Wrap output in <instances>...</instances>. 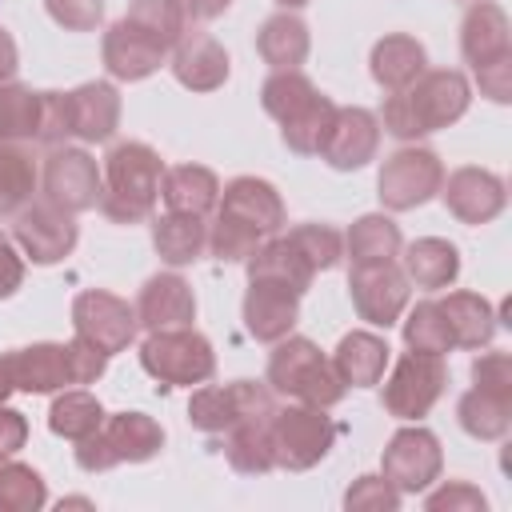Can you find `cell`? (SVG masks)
Returning <instances> with one entry per match:
<instances>
[{"label": "cell", "mask_w": 512, "mask_h": 512, "mask_svg": "<svg viewBox=\"0 0 512 512\" xmlns=\"http://www.w3.org/2000/svg\"><path fill=\"white\" fill-rule=\"evenodd\" d=\"M184 28L188 20L176 0H132L128 16L116 20L100 40L104 68L116 80H144L172 56Z\"/></svg>", "instance_id": "1"}, {"label": "cell", "mask_w": 512, "mask_h": 512, "mask_svg": "<svg viewBox=\"0 0 512 512\" xmlns=\"http://www.w3.org/2000/svg\"><path fill=\"white\" fill-rule=\"evenodd\" d=\"M280 228H284L280 192L260 176H236L220 188L216 220L208 224V252L220 264H240Z\"/></svg>", "instance_id": "2"}, {"label": "cell", "mask_w": 512, "mask_h": 512, "mask_svg": "<svg viewBox=\"0 0 512 512\" xmlns=\"http://www.w3.org/2000/svg\"><path fill=\"white\" fill-rule=\"evenodd\" d=\"M468 100H472V88H468L464 72H456V68H424L408 88L388 92L380 124L396 140H416L424 132L456 124L468 112Z\"/></svg>", "instance_id": "3"}, {"label": "cell", "mask_w": 512, "mask_h": 512, "mask_svg": "<svg viewBox=\"0 0 512 512\" xmlns=\"http://www.w3.org/2000/svg\"><path fill=\"white\" fill-rule=\"evenodd\" d=\"M160 176H164V160L156 148H148L144 140H124L104 156L100 180V212L112 224H140L152 216L156 200H160Z\"/></svg>", "instance_id": "4"}, {"label": "cell", "mask_w": 512, "mask_h": 512, "mask_svg": "<svg viewBox=\"0 0 512 512\" xmlns=\"http://www.w3.org/2000/svg\"><path fill=\"white\" fill-rule=\"evenodd\" d=\"M12 384L20 392H56L68 384H92L104 376L108 356L100 348H92L88 340L72 336L68 344H28V348H12L4 352Z\"/></svg>", "instance_id": "5"}, {"label": "cell", "mask_w": 512, "mask_h": 512, "mask_svg": "<svg viewBox=\"0 0 512 512\" xmlns=\"http://www.w3.org/2000/svg\"><path fill=\"white\" fill-rule=\"evenodd\" d=\"M268 388L288 400L316 404V408H332L344 396V384H340L332 360L308 336L276 340V348L268 356Z\"/></svg>", "instance_id": "6"}, {"label": "cell", "mask_w": 512, "mask_h": 512, "mask_svg": "<svg viewBox=\"0 0 512 512\" xmlns=\"http://www.w3.org/2000/svg\"><path fill=\"white\" fill-rule=\"evenodd\" d=\"M164 448V428L148 412H112L100 428L76 440V464L84 472H108L116 464H144Z\"/></svg>", "instance_id": "7"}, {"label": "cell", "mask_w": 512, "mask_h": 512, "mask_svg": "<svg viewBox=\"0 0 512 512\" xmlns=\"http://www.w3.org/2000/svg\"><path fill=\"white\" fill-rule=\"evenodd\" d=\"M140 368L164 388H192L212 380L216 352L192 324L160 328V332H148V340L140 344Z\"/></svg>", "instance_id": "8"}, {"label": "cell", "mask_w": 512, "mask_h": 512, "mask_svg": "<svg viewBox=\"0 0 512 512\" xmlns=\"http://www.w3.org/2000/svg\"><path fill=\"white\" fill-rule=\"evenodd\" d=\"M336 444V424L324 408L316 404H288L272 412V452L276 468L288 472H308L316 468Z\"/></svg>", "instance_id": "9"}, {"label": "cell", "mask_w": 512, "mask_h": 512, "mask_svg": "<svg viewBox=\"0 0 512 512\" xmlns=\"http://www.w3.org/2000/svg\"><path fill=\"white\" fill-rule=\"evenodd\" d=\"M384 380V376H380ZM444 384H448V364L444 356H432V352H404L388 380H384V392H380V404L388 416L396 420H420L432 412V404L444 396Z\"/></svg>", "instance_id": "10"}, {"label": "cell", "mask_w": 512, "mask_h": 512, "mask_svg": "<svg viewBox=\"0 0 512 512\" xmlns=\"http://www.w3.org/2000/svg\"><path fill=\"white\" fill-rule=\"evenodd\" d=\"M276 400L272 388L260 380H232V384H200L188 400V424L208 436H224L232 424L248 416H272Z\"/></svg>", "instance_id": "11"}, {"label": "cell", "mask_w": 512, "mask_h": 512, "mask_svg": "<svg viewBox=\"0 0 512 512\" xmlns=\"http://www.w3.org/2000/svg\"><path fill=\"white\" fill-rule=\"evenodd\" d=\"M440 180H444L440 156H436L432 148L404 144V148H396V152L380 164V176H376L380 204L392 208V212L420 208L424 200H432V196L440 192Z\"/></svg>", "instance_id": "12"}, {"label": "cell", "mask_w": 512, "mask_h": 512, "mask_svg": "<svg viewBox=\"0 0 512 512\" xmlns=\"http://www.w3.org/2000/svg\"><path fill=\"white\" fill-rule=\"evenodd\" d=\"M12 240L32 264H60L76 248L80 228H76V216L64 212L60 204L32 200L12 216Z\"/></svg>", "instance_id": "13"}, {"label": "cell", "mask_w": 512, "mask_h": 512, "mask_svg": "<svg viewBox=\"0 0 512 512\" xmlns=\"http://www.w3.org/2000/svg\"><path fill=\"white\" fill-rule=\"evenodd\" d=\"M72 328L80 340H88L92 348H100L104 356L124 352L136 340V308L104 288H88L72 300Z\"/></svg>", "instance_id": "14"}, {"label": "cell", "mask_w": 512, "mask_h": 512, "mask_svg": "<svg viewBox=\"0 0 512 512\" xmlns=\"http://www.w3.org/2000/svg\"><path fill=\"white\" fill-rule=\"evenodd\" d=\"M100 192H104V180H100L96 160L84 148L52 144V152L44 156V200L76 216V212L96 208Z\"/></svg>", "instance_id": "15"}, {"label": "cell", "mask_w": 512, "mask_h": 512, "mask_svg": "<svg viewBox=\"0 0 512 512\" xmlns=\"http://www.w3.org/2000/svg\"><path fill=\"white\" fill-rule=\"evenodd\" d=\"M348 296H352V308L360 312V320L388 328L408 308V276L396 260L356 264L348 272Z\"/></svg>", "instance_id": "16"}, {"label": "cell", "mask_w": 512, "mask_h": 512, "mask_svg": "<svg viewBox=\"0 0 512 512\" xmlns=\"http://www.w3.org/2000/svg\"><path fill=\"white\" fill-rule=\"evenodd\" d=\"M440 440L428 428H400L380 456V476L396 488V492H424L436 476H440Z\"/></svg>", "instance_id": "17"}, {"label": "cell", "mask_w": 512, "mask_h": 512, "mask_svg": "<svg viewBox=\"0 0 512 512\" xmlns=\"http://www.w3.org/2000/svg\"><path fill=\"white\" fill-rule=\"evenodd\" d=\"M440 196H444V208L460 220V224H488L504 212V180L488 168H476V164H464L456 172H448L440 180Z\"/></svg>", "instance_id": "18"}, {"label": "cell", "mask_w": 512, "mask_h": 512, "mask_svg": "<svg viewBox=\"0 0 512 512\" xmlns=\"http://www.w3.org/2000/svg\"><path fill=\"white\" fill-rule=\"evenodd\" d=\"M300 320V292L280 284V280H264V276H248V292H244V328L264 340L276 344L292 332V324Z\"/></svg>", "instance_id": "19"}, {"label": "cell", "mask_w": 512, "mask_h": 512, "mask_svg": "<svg viewBox=\"0 0 512 512\" xmlns=\"http://www.w3.org/2000/svg\"><path fill=\"white\" fill-rule=\"evenodd\" d=\"M380 148V120L368 108H336L332 128L320 144V160H328V168L336 172H352L364 168Z\"/></svg>", "instance_id": "20"}, {"label": "cell", "mask_w": 512, "mask_h": 512, "mask_svg": "<svg viewBox=\"0 0 512 512\" xmlns=\"http://www.w3.org/2000/svg\"><path fill=\"white\" fill-rule=\"evenodd\" d=\"M460 52L472 64V72H484L492 64L512 60V40H508V12L496 0H476L464 12L460 24Z\"/></svg>", "instance_id": "21"}, {"label": "cell", "mask_w": 512, "mask_h": 512, "mask_svg": "<svg viewBox=\"0 0 512 512\" xmlns=\"http://www.w3.org/2000/svg\"><path fill=\"white\" fill-rule=\"evenodd\" d=\"M136 324L148 328V332H160V328H184L192 324L196 316V296H192V284L176 272H156L144 280L140 296H136Z\"/></svg>", "instance_id": "22"}, {"label": "cell", "mask_w": 512, "mask_h": 512, "mask_svg": "<svg viewBox=\"0 0 512 512\" xmlns=\"http://www.w3.org/2000/svg\"><path fill=\"white\" fill-rule=\"evenodd\" d=\"M64 112H68V136L84 144H100L120 124V92L108 80H88L64 92Z\"/></svg>", "instance_id": "23"}, {"label": "cell", "mask_w": 512, "mask_h": 512, "mask_svg": "<svg viewBox=\"0 0 512 512\" xmlns=\"http://www.w3.org/2000/svg\"><path fill=\"white\" fill-rule=\"evenodd\" d=\"M168 60H172V76L184 88H192V92H212V88H220L228 80V52H224V44L216 36L192 28V24L184 28V36H180V44L172 48Z\"/></svg>", "instance_id": "24"}, {"label": "cell", "mask_w": 512, "mask_h": 512, "mask_svg": "<svg viewBox=\"0 0 512 512\" xmlns=\"http://www.w3.org/2000/svg\"><path fill=\"white\" fill-rule=\"evenodd\" d=\"M388 352L392 348H388L384 336L356 328V332L340 336V344H336V352L328 360H332V368H336V376H340L344 388L348 384L352 388H372V384H380V376L388 368Z\"/></svg>", "instance_id": "25"}, {"label": "cell", "mask_w": 512, "mask_h": 512, "mask_svg": "<svg viewBox=\"0 0 512 512\" xmlns=\"http://www.w3.org/2000/svg\"><path fill=\"white\" fill-rule=\"evenodd\" d=\"M160 200L168 204V212L208 216L220 200V180L204 164H176V168H164L160 176Z\"/></svg>", "instance_id": "26"}, {"label": "cell", "mask_w": 512, "mask_h": 512, "mask_svg": "<svg viewBox=\"0 0 512 512\" xmlns=\"http://www.w3.org/2000/svg\"><path fill=\"white\" fill-rule=\"evenodd\" d=\"M152 248L172 268H184V264L200 260L204 248H208L204 216H192V212H164V216H156L152 220Z\"/></svg>", "instance_id": "27"}, {"label": "cell", "mask_w": 512, "mask_h": 512, "mask_svg": "<svg viewBox=\"0 0 512 512\" xmlns=\"http://www.w3.org/2000/svg\"><path fill=\"white\" fill-rule=\"evenodd\" d=\"M424 68H428V56H424V44L416 36L392 32V36L376 40V48H372V80L384 92L408 88Z\"/></svg>", "instance_id": "28"}, {"label": "cell", "mask_w": 512, "mask_h": 512, "mask_svg": "<svg viewBox=\"0 0 512 512\" xmlns=\"http://www.w3.org/2000/svg\"><path fill=\"white\" fill-rule=\"evenodd\" d=\"M224 456L240 476H264L276 468L272 416H248L224 432Z\"/></svg>", "instance_id": "29"}, {"label": "cell", "mask_w": 512, "mask_h": 512, "mask_svg": "<svg viewBox=\"0 0 512 512\" xmlns=\"http://www.w3.org/2000/svg\"><path fill=\"white\" fill-rule=\"evenodd\" d=\"M308 48H312L308 24H304L300 16H292L288 8L276 12V16H268V20L260 24V32H256V52H260L264 64H272V72H280V68H300V64L308 60Z\"/></svg>", "instance_id": "30"}, {"label": "cell", "mask_w": 512, "mask_h": 512, "mask_svg": "<svg viewBox=\"0 0 512 512\" xmlns=\"http://www.w3.org/2000/svg\"><path fill=\"white\" fill-rule=\"evenodd\" d=\"M436 304L448 320L452 348H484L496 336V312L480 292H448Z\"/></svg>", "instance_id": "31"}, {"label": "cell", "mask_w": 512, "mask_h": 512, "mask_svg": "<svg viewBox=\"0 0 512 512\" xmlns=\"http://www.w3.org/2000/svg\"><path fill=\"white\" fill-rule=\"evenodd\" d=\"M404 276L416 288H448L460 276V252L456 244L440 240V236H424L416 244L404 248Z\"/></svg>", "instance_id": "32"}, {"label": "cell", "mask_w": 512, "mask_h": 512, "mask_svg": "<svg viewBox=\"0 0 512 512\" xmlns=\"http://www.w3.org/2000/svg\"><path fill=\"white\" fill-rule=\"evenodd\" d=\"M456 420L468 436L476 440H500L512 428V396L508 392H492V388H468L456 404Z\"/></svg>", "instance_id": "33"}, {"label": "cell", "mask_w": 512, "mask_h": 512, "mask_svg": "<svg viewBox=\"0 0 512 512\" xmlns=\"http://www.w3.org/2000/svg\"><path fill=\"white\" fill-rule=\"evenodd\" d=\"M400 248H404V236H400V228H396L384 212L360 216V220L348 228V236H344V252H348V260H352V268H356V264L396 260Z\"/></svg>", "instance_id": "34"}, {"label": "cell", "mask_w": 512, "mask_h": 512, "mask_svg": "<svg viewBox=\"0 0 512 512\" xmlns=\"http://www.w3.org/2000/svg\"><path fill=\"white\" fill-rule=\"evenodd\" d=\"M36 156L20 140H0V220L16 216L24 204H32L36 192Z\"/></svg>", "instance_id": "35"}, {"label": "cell", "mask_w": 512, "mask_h": 512, "mask_svg": "<svg viewBox=\"0 0 512 512\" xmlns=\"http://www.w3.org/2000/svg\"><path fill=\"white\" fill-rule=\"evenodd\" d=\"M316 96H320V88H316L300 68H280V72H272V76L260 84V104H264V112H268L272 120H280V124H288L292 116H300Z\"/></svg>", "instance_id": "36"}, {"label": "cell", "mask_w": 512, "mask_h": 512, "mask_svg": "<svg viewBox=\"0 0 512 512\" xmlns=\"http://www.w3.org/2000/svg\"><path fill=\"white\" fill-rule=\"evenodd\" d=\"M100 420H104V408H100V400H96L92 392H84V388L60 392V396L52 400V408H48V428H52L56 436H64V440H84V436H92V432L100 428Z\"/></svg>", "instance_id": "37"}, {"label": "cell", "mask_w": 512, "mask_h": 512, "mask_svg": "<svg viewBox=\"0 0 512 512\" xmlns=\"http://www.w3.org/2000/svg\"><path fill=\"white\" fill-rule=\"evenodd\" d=\"M332 116H336V104L332 96H316L300 116H292L288 124H280V140L296 152V156H320V144L332 128Z\"/></svg>", "instance_id": "38"}, {"label": "cell", "mask_w": 512, "mask_h": 512, "mask_svg": "<svg viewBox=\"0 0 512 512\" xmlns=\"http://www.w3.org/2000/svg\"><path fill=\"white\" fill-rule=\"evenodd\" d=\"M48 504L44 476L12 456H0V512H32Z\"/></svg>", "instance_id": "39"}, {"label": "cell", "mask_w": 512, "mask_h": 512, "mask_svg": "<svg viewBox=\"0 0 512 512\" xmlns=\"http://www.w3.org/2000/svg\"><path fill=\"white\" fill-rule=\"evenodd\" d=\"M40 132V92L20 84H0V140H36Z\"/></svg>", "instance_id": "40"}, {"label": "cell", "mask_w": 512, "mask_h": 512, "mask_svg": "<svg viewBox=\"0 0 512 512\" xmlns=\"http://www.w3.org/2000/svg\"><path fill=\"white\" fill-rule=\"evenodd\" d=\"M404 344L412 352H432V356H444L452 352V332H448V320L440 312L436 300H420L408 320H404Z\"/></svg>", "instance_id": "41"}, {"label": "cell", "mask_w": 512, "mask_h": 512, "mask_svg": "<svg viewBox=\"0 0 512 512\" xmlns=\"http://www.w3.org/2000/svg\"><path fill=\"white\" fill-rule=\"evenodd\" d=\"M284 236L304 252V260H308L316 272L336 268L340 256H344V236H340L332 224H296V228L284 232Z\"/></svg>", "instance_id": "42"}, {"label": "cell", "mask_w": 512, "mask_h": 512, "mask_svg": "<svg viewBox=\"0 0 512 512\" xmlns=\"http://www.w3.org/2000/svg\"><path fill=\"white\" fill-rule=\"evenodd\" d=\"M344 508L348 512H396L400 508V492L384 476H360L344 492Z\"/></svg>", "instance_id": "43"}, {"label": "cell", "mask_w": 512, "mask_h": 512, "mask_svg": "<svg viewBox=\"0 0 512 512\" xmlns=\"http://www.w3.org/2000/svg\"><path fill=\"white\" fill-rule=\"evenodd\" d=\"M44 8L68 32H92L104 16V0H44Z\"/></svg>", "instance_id": "44"}, {"label": "cell", "mask_w": 512, "mask_h": 512, "mask_svg": "<svg viewBox=\"0 0 512 512\" xmlns=\"http://www.w3.org/2000/svg\"><path fill=\"white\" fill-rule=\"evenodd\" d=\"M472 384L512 396V356L508 352H484V356H476L472 360Z\"/></svg>", "instance_id": "45"}, {"label": "cell", "mask_w": 512, "mask_h": 512, "mask_svg": "<svg viewBox=\"0 0 512 512\" xmlns=\"http://www.w3.org/2000/svg\"><path fill=\"white\" fill-rule=\"evenodd\" d=\"M40 144H60L68 140V112H64V92H40Z\"/></svg>", "instance_id": "46"}, {"label": "cell", "mask_w": 512, "mask_h": 512, "mask_svg": "<svg viewBox=\"0 0 512 512\" xmlns=\"http://www.w3.org/2000/svg\"><path fill=\"white\" fill-rule=\"evenodd\" d=\"M424 504H428V508H448V512H456V508L476 512V508H484V492H480V488H472L468 480H448L440 492L424 496Z\"/></svg>", "instance_id": "47"}, {"label": "cell", "mask_w": 512, "mask_h": 512, "mask_svg": "<svg viewBox=\"0 0 512 512\" xmlns=\"http://www.w3.org/2000/svg\"><path fill=\"white\" fill-rule=\"evenodd\" d=\"M24 284V256L8 232H0V300H8Z\"/></svg>", "instance_id": "48"}, {"label": "cell", "mask_w": 512, "mask_h": 512, "mask_svg": "<svg viewBox=\"0 0 512 512\" xmlns=\"http://www.w3.org/2000/svg\"><path fill=\"white\" fill-rule=\"evenodd\" d=\"M24 440H28V420H24V412L0 404V456L20 452Z\"/></svg>", "instance_id": "49"}, {"label": "cell", "mask_w": 512, "mask_h": 512, "mask_svg": "<svg viewBox=\"0 0 512 512\" xmlns=\"http://www.w3.org/2000/svg\"><path fill=\"white\" fill-rule=\"evenodd\" d=\"M176 4H180V12H184V20H188V24L216 20L220 12H228V8H232V0H176Z\"/></svg>", "instance_id": "50"}, {"label": "cell", "mask_w": 512, "mask_h": 512, "mask_svg": "<svg viewBox=\"0 0 512 512\" xmlns=\"http://www.w3.org/2000/svg\"><path fill=\"white\" fill-rule=\"evenodd\" d=\"M16 64H20V56H16V40L8 36V28H0V84H8V80L16 76Z\"/></svg>", "instance_id": "51"}, {"label": "cell", "mask_w": 512, "mask_h": 512, "mask_svg": "<svg viewBox=\"0 0 512 512\" xmlns=\"http://www.w3.org/2000/svg\"><path fill=\"white\" fill-rule=\"evenodd\" d=\"M8 392H16V384H12V372H8V360L0 356V404L8 400Z\"/></svg>", "instance_id": "52"}, {"label": "cell", "mask_w": 512, "mask_h": 512, "mask_svg": "<svg viewBox=\"0 0 512 512\" xmlns=\"http://www.w3.org/2000/svg\"><path fill=\"white\" fill-rule=\"evenodd\" d=\"M276 4H280V8H304L308 0H276Z\"/></svg>", "instance_id": "53"}]
</instances>
